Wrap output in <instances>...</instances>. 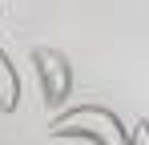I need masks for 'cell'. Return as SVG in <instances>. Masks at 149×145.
<instances>
[{"mask_svg":"<svg viewBox=\"0 0 149 145\" xmlns=\"http://www.w3.org/2000/svg\"><path fill=\"white\" fill-rule=\"evenodd\" d=\"M49 137H85L93 145H129V129L105 105H77L49 121Z\"/></svg>","mask_w":149,"mask_h":145,"instance_id":"1","label":"cell"},{"mask_svg":"<svg viewBox=\"0 0 149 145\" xmlns=\"http://www.w3.org/2000/svg\"><path fill=\"white\" fill-rule=\"evenodd\" d=\"M32 65H36V81H40V93L49 109H61L69 93H73V65L61 48H32Z\"/></svg>","mask_w":149,"mask_h":145,"instance_id":"2","label":"cell"},{"mask_svg":"<svg viewBox=\"0 0 149 145\" xmlns=\"http://www.w3.org/2000/svg\"><path fill=\"white\" fill-rule=\"evenodd\" d=\"M16 105H20V77L8 52L0 48V113H16Z\"/></svg>","mask_w":149,"mask_h":145,"instance_id":"3","label":"cell"},{"mask_svg":"<svg viewBox=\"0 0 149 145\" xmlns=\"http://www.w3.org/2000/svg\"><path fill=\"white\" fill-rule=\"evenodd\" d=\"M129 145H149V121H137L129 129Z\"/></svg>","mask_w":149,"mask_h":145,"instance_id":"4","label":"cell"}]
</instances>
